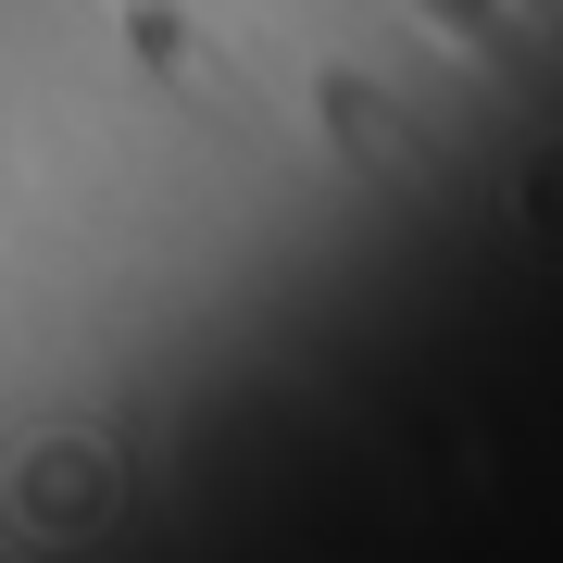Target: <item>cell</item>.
I'll list each match as a JSON object with an SVG mask.
<instances>
[{
  "label": "cell",
  "mask_w": 563,
  "mask_h": 563,
  "mask_svg": "<svg viewBox=\"0 0 563 563\" xmlns=\"http://www.w3.org/2000/svg\"><path fill=\"white\" fill-rule=\"evenodd\" d=\"M25 476H38V488H25V501H38V526H63V514H101V463H88V451H38Z\"/></svg>",
  "instance_id": "cell-1"
},
{
  "label": "cell",
  "mask_w": 563,
  "mask_h": 563,
  "mask_svg": "<svg viewBox=\"0 0 563 563\" xmlns=\"http://www.w3.org/2000/svg\"><path fill=\"white\" fill-rule=\"evenodd\" d=\"M125 25H139V51H151V63H163V76H176V88H188V101H225V88H213V51H201V38H188V25H163V13H151V0H139V13H125Z\"/></svg>",
  "instance_id": "cell-2"
},
{
  "label": "cell",
  "mask_w": 563,
  "mask_h": 563,
  "mask_svg": "<svg viewBox=\"0 0 563 563\" xmlns=\"http://www.w3.org/2000/svg\"><path fill=\"white\" fill-rule=\"evenodd\" d=\"M426 25L439 38H488V0H426Z\"/></svg>",
  "instance_id": "cell-3"
}]
</instances>
